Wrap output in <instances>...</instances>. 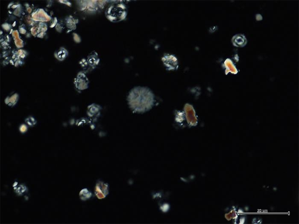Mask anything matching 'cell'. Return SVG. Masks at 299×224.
<instances>
[{"label": "cell", "mask_w": 299, "mask_h": 224, "mask_svg": "<svg viewBox=\"0 0 299 224\" xmlns=\"http://www.w3.org/2000/svg\"><path fill=\"white\" fill-rule=\"evenodd\" d=\"M55 56L59 60H63L68 56V52L64 48L59 49L56 53Z\"/></svg>", "instance_id": "obj_4"}, {"label": "cell", "mask_w": 299, "mask_h": 224, "mask_svg": "<svg viewBox=\"0 0 299 224\" xmlns=\"http://www.w3.org/2000/svg\"><path fill=\"white\" fill-rule=\"evenodd\" d=\"M26 121L27 123L30 126L34 125L36 123V120L32 117H29V118H27Z\"/></svg>", "instance_id": "obj_6"}, {"label": "cell", "mask_w": 299, "mask_h": 224, "mask_svg": "<svg viewBox=\"0 0 299 224\" xmlns=\"http://www.w3.org/2000/svg\"><path fill=\"white\" fill-rule=\"evenodd\" d=\"M232 42L234 45L236 46H243L246 45V39L245 37L241 34H238L235 36L232 39Z\"/></svg>", "instance_id": "obj_3"}, {"label": "cell", "mask_w": 299, "mask_h": 224, "mask_svg": "<svg viewBox=\"0 0 299 224\" xmlns=\"http://www.w3.org/2000/svg\"><path fill=\"white\" fill-rule=\"evenodd\" d=\"M105 15L109 21L118 23L123 21L128 15L126 6L122 3H115L110 4L107 8Z\"/></svg>", "instance_id": "obj_2"}, {"label": "cell", "mask_w": 299, "mask_h": 224, "mask_svg": "<svg viewBox=\"0 0 299 224\" xmlns=\"http://www.w3.org/2000/svg\"><path fill=\"white\" fill-rule=\"evenodd\" d=\"M89 62V63L90 64H91L92 65H94L93 64H96L99 62V59L98 55L97 54L95 53L93 54V55H91L89 57L88 59Z\"/></svg>", "instance_id": "obj_5"}, {"label": "cell", "mask_w": 299, "mask_h": 224, "mask_svg": "<svg viewBox=\"0 0 299 224\" xmlns=\"http://www.w3.org/2000/svg\"><path fill=\"white\" fill-rule=\"evenodd\" d=\"M130 109L137 113H143L151 109L155 102L151 90L144 87H136L129 92L128 97Z\"/></svg>", "instance_id": "obj_1"}]
</instances>
